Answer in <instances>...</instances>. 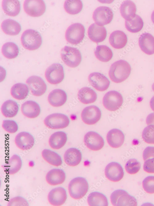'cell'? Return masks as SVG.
<instances>
[{
    "label": "cell",
    "mask_w": 154,
    "mask_h": 206,
    "mask_svg": "<svg viewBox=\"0 0 154 206\" xmlns=\"http://www.w3.org/2000/svg\"><path fill=\"white\" fill-rule=\"evenodd\" d=\"M130 64L124 60H120L113 63L109 72L111 79L116 83H120L126 80L131 72Z\"/></svg>",
    "instance_id": "1"
},
{
    "label": "cell",
    "mask_w": 154,
    "mask_h": 206,
    "mask_svg": "<svg viewBox=\"0 0 154 206\" xmlns=\"http://www.w3.org/2000/svg\"><path fill=\"white\" fill-rule=\"evenodd\" d=\"M88 188L87 180L82 177L74 178L70 182L68 186L70 196L76 200L83 197L87 192Z\"/></svg>",
    "instance_id": "2"
},
{
    "label": "cell",
    "mask_w": 154,
    "mask_h": 206,
    "mask_svg": "<svg viewBox=\"0 0 154 206\" xmlns=\"http://www.w3.org/2000/svg\"><path fill=\"white\" fill-rule=\"evenodd\" d=\"M21 40L23 47L29 50L39 48L42 42L40 33L35 30L29 29L24 31L22 35Z\"/></svg>",
    "instance_id": "3"
},
{
    "label": "cell",
    "mask_w": 154,
    "mask_h": 206,
    "mask_svg": "<svg viewBox=\"0 0 154 206\" xmlns=\"http://www.w3.org/2000/svg\"><path fill=\"white\" fill-rule=\"evenodd\" d=\"M61 56L62 60L68 66L75 68L81 62L82 56L77 48L67 46L62 48Z\"/></svg>",
    "instance_id": "4"
},
{
    "label": "cell",
    "mask_w": 154,
    "mask_h": 206,
    "mask_svg": "<svg viewBox=\"0 0 154 206\" xmlns=\"http://www.w3.org/2000/svg\"><path fill=\"white\" fill-rule=\"evenodd\" d=\"M111 201L115 206H136L137 203L136 198L122 189L115 191L111 194Z\"/></svg>",
    "instance_id": "5"
},
{
    "label": "cell",
    "mask_w": 154,
    "mask_h": 206,
    "mask_svg": "<svg viewBox=\"0 0 154 206\" xmlns=\"http://www.w3.org/2000/svg\"><path fill=\"white\" fill-rule=\"evenodd\" d=\"M85 29L81 23H75L71 25L67 29L65 38L67 41L73 44L81 42L85 36Z\"/></svg>",
    "instance_id": "6"
},
{
    "label": "cell",
    "mask_w": 154,
    "mask_h": 206,
    "mask_svg": "<svg viewBox=\"0 0 154 206\" xmlns=\"http://www.w3.org/2000/svg\"><path fill=\"white\" fill-rule=\"evenodd\" d=\"M44 123L49 128L62 129L68 126L70 123V120L65 114L55 113L47 116L44 120Z\"/></svg>",
    "instance_id": "7"
},
{
    "label": "cell",
    "mask_w": 154,
    "mask_h": 206,
    "mask_svg": "<svg viewBox=\"0 0 154 206\" xmlns=\"http://www.w3.org/2000/svg\"><path fill=\"white\" fill-rule=\"evenodd\" d=\"M123 101V98L120 93L116 91L111 90L107 93L104 96L103 103L107 109L114 111L119 109Z\"/></svg>",
    "instance_id": "8"
},
{
    "label": "cell",
    "mask_w": 154,
    "mask_h": 206,
    "mask_svg": "<svg viewBox=\"0 0 154 206\" xmlns=\"http://www.w3.org/2000/svg\"><path fill=\"white\" fill-rule=\"evenodd\" d=\"M45 76L50 84L55 85L60 83L64 77L63 66L58 63L53 64L46 69Z\"/></svg>",
    "instance_id": "9"
},
{
    "label": "cell",
    "mask_w": 154,
    "mask_h": 206,
    "mask_svg": "<svg viewBox=\"0 0 154 206\" xmlns=\"http://www.w3.org/2000/svg\"><path fill=\"white\" fill-rule=\"evenodd\" d=\"M23 8L25 12L33 17L42 15L46 9L45 4L43 0H26L24 2Z\"/></svg>",
    "instance_id": "10"
},
{
    "label": "cell",
    "mask_w": 154,
    "mask_h": 206,
    "mask_svg": "<svg viewBox=\"0 0 154 206\" xmlns=\"http://www.w3.org/2000/svg\"><path fill=\"white\" fill-rule=\"evenodd\" d=\"M113 14L111 9L106 6H100L94 11L93 18L95 23L102 26L110 23L112 20Z\"/></svg>",
    "instance_id": "11"
},
{
    "label": "cell",
    "mask_w": 154,
    "mask_h": 206,
    "mask_svg": "<svg viewBox=\"0 0 154 206\" xmlns=\"http://www.w3.org/2000/svg\"><path fill=\"white\" fill-rule=\"evenodd\" d=\"M26 82L31 93L34 96H39L46 91L47 85L43 79L37 76H32L28 78Z\"/></svg>",
    "instance_id": "12"
},
{
    "label": "cell",
    "mask_w": 154,
    "mask_h": 206,
    "mask_svg": "<svg viewBox=\"0 0 154 206\" xmlns=\"http://www.w3.org/2000/svg\"><path fill=\"white\" fill-rule=\"evenodd\" d=\"M101 116L99 108L95 105H91L85 108L81 114L83 121L88 125H93L97 123Z\"/></svg>",
    "instance_id": "13"
},
{
    "label": "cell",
    "mask_w": 154,
    "mask_h": 206,
    "mask_svg": "<svg viewBox=\"0 0 154 206\" xmlns=\"http://www.w3.org/2000/svg\"><path fill=\"white\" fill-rule=\"evenodd\" d=\"M84 142L88 148L93 151L100 150L104 144L102 137L99 134L94 131L89 132L85 135Z\"/></svg>",
    "instance_id": "14"
},
{
    "label": "cell",
    "mask_w": 154,
    "mask_h": 206,
    "mask_svg": "<svg viewBox=\"0 0 154 206\" xmlns=\"http://www.w3.org/2000/svg\"><path fill=\"white\" fill-rule=\"evenodd\" d=\"M105 174L108 180L113 182L120 180L124 174L122 166L118 163L115 162H110L106 166Z\"/></svg>",
    "instance_id": "15"
},
{
    "label": "cell",
    "mask_w": 154,
    "mask_h": 206,
    "mask_svg": "<svg viewBox=\"0 0 154 206\" xmlns=\"http://www.w3.org/2000/svg\"><path fill=\"white\" fill-rule=\"evenodd\" d=\"M88 81L91 85L96 90L104 91L109 87L110 82L103 74L99 72H93L88 76Z\"/></svg>",
    "instance_id": "16"
},
{
    "label": "cell",
    "mask_w": 154,
    "mask_h": 206,
    "mask_svg": "<svg viewBox=\"0 0 154 206\" xmlns=\"http://www.w3.org/2000/svg\"><path fill=\"white\" fill-rule=\"evenodd\" d=\"M67 195L66 190L62 187H59L51 190L48 195V200L50 204L55 206L62 205L65 202Z\"/></svg>",
    "instance_id": "17"
},
{
    "label": "cell",
    "mask_w": 154,
    "mask_h": 206,
    "mask_svg": "<svg viewBox=\"0 0 154 206\" xmlns=\"http://www.w3.org/2000/svg\"><path fill=\"white\" fill-rule=\"evenodd\" d=\"M14 141L16 145L23 150L30 149L34 144V137L26 132H22L18 133L15 138Z\"/></svg>",
    "instance_id": "18"
},
{
    "label": "cell",
    "mask_w": 154,
    "mask_h": 206,
    "mask_svg": "<svg viewBox=\"0 0 154 206\" xmlns=\"http://www.w3.org/2000/svg\"><path fill=\"white\" fill-rule=\"evenodd\" d=\"M107 35L106 29L95 23L91 24L88 30V35L91 40L94 42H101L105 39Z\"/></svg>",
    "instance_id": "19"
},
{
    "label": "cell",
    "mask_w": 154,
    "mask_h": 206,
    "mask_svg": "<svg viewBox=\"0 0 154 206\" xmlns=\"http://www.w3.org/2000/svg\"><path fill=\"white\" fill-rule=\"evenodd\" d=\"M139 45L145 53L151 55L154 54V37L148 33L142 34L139 39Z\"/></svg>",
    "instance_id": "20"
},
{
    "label": "cell",
    "mask_w": 154,
    "mask_h": 206,
    "mask_svg": "<svg viewBox=\"0 0 154 206\" xmlns=\"http://www.w3.org/2000/svg\"><path fill=\"white\" fill-rule=\"evenodd\" d=\"M65 179V173L60 169L55 168L47 172L46 176L47 183L52 186L62 184Z\"/></svg>",
    "instance_id": "21"
},
{
    "label": "cell",
    "mask_w": 154,
    "mask_h": 206,
    "mask_svg": "<svg viewBox=\"0 0 154 206\" xmlns=\"http://www.w3.org/2000/svg\"><path fill=\"white\" fill-rule=\"evenodd\" d=\"M125 139L124 134L120 129L114 128L107 133V139L110 146L113 148H118L123 144Z\"/></svg>",
    "instance_id": "22"
},
{
    "label": "cell",
    "mask_w": 154,
    "mask_h": 206,
    "mask_svg": "<svg viewBox=\"0 0 154 206\" xmlns=\"http://www.w3.org/2000/svg\"><path fill=\"white\" fill-rule=\"evenodd\" d=\"M21 111L25 116L30 118H34L38 117L41 112L40 107L36 102L27 101L23 103L21 107Z\"/></svg>",
    "instance_id": "23"
},
{
    "label": "cell",
    "mask_w": 154,
    "mask_h": 206,
    "mask_svg": "<svg viewBox=\"0 0 154 206\" xmlns=\"http://www.w3.org/2000/svg\"><path fill=\"white\" fill-rule=\"evenodd\" d=\"M67 95L63 90L56 89L52 91L48 97V101L50 104L54 107L63 106L66 102Z\"/></svg>",
    "instance_id": "24"
},
{
    "label": "cell",
    "mask_w": 154,
    "mask_h": 206,
    "mask_svg": "<svg viewBox=\"0 0 154 206\" xmlns=\"http://www.w3.org/2000/svg\"><path fill=\"white\" fill-rule=\"evenodd\" d=\"M82 158V153L79 150L71 148L67 149L64 155L65 162L68 166H74L80 162Z\"/></svg>",
    "instance_id": "25"
},
{
    "label": "cell",
    "mask_w": 154,
    "mask_h": 206,
    "mask_svg": "<svg viewBox=\"0 0 154 206\" xmlns=\"http://www.w3.org/2000/svg\"><path fill=\"white\" fill-rule=\"evenodd\" d=\"M128 41L126 34L123 31L117 30L112 32L110 35L109 41L114 48L121 49L126 44Z\"/></svg>",
    "instance_id": "26"
},
{
    "label": "cell",
    "mask_w": 154,
    "mask_h": 206,
    "mask_svg": "<svg viewBox=\"0 0 154 206\" xmlns=\"http://www.w3.org/2000/svg\"><path fill=\"white\" fill-rule=\"evenodd\" d=\"M67 140L66 133L63 131H58L52 134L49 140V144L53 149H59L66 144Z\"/></svg>",
    "instance_id": "27"
},
{
    "label": "cell",
    "mask_w": 154,
    "mask_h": 206,
    "mask_svg": "<svg viewBox=\"0 0 154 206\" xmlns=\"http://www.w3.org/2000/svg\"><path fill=\"white\" fill-rule=\"evenodd\" d=\"M2 7L4 12L11 16H15L19 13L21 6L18 0H4L2 2Z\"/></svg>",
    "instance_id": "28"
},
{
    "label": "cell",
    "mask_w": 154,
    "mask_h": 206,
    "mask_svg": "<svg viewBox=\"0 0 154 206\" xmlns=\"http://www.w3.org/2000/svg\"><path fill=\"white\" fill-rule=\"evenodd\" d=\"M78 97L81 103L88 104L93 103L96 100L97 95L95 91L91 88L85 87L79 90Z\"/></svg>",
    "instance_id": "29"
},
{
    "label": "cell",
    "mask_w": 154,
    "mask_h": 206,
    "mask_svg": "<svg viewBox=\"0 0 154 206\" xmlns=\"http://www.w3.org/2000/svg\"><path fill=\"white\" fill-rule=\"evenodd\" d=\"M1 27L6 34L11 36L18 34L21 29V26L18 22L10 19H6L3 21Z\"/></svg>",
    "instance_id": "30"
},
{
    "label": "cell",
    "mask_w": 154,
    "mask_h": 206,
    "mask_svg": "<svg viewBox=\"0 0 154 206\" xmlns=\"http://www.w3.org/2000/svg\"><path fill=\"white\" fill-rule=\"evenodd\" d=\"M22 166V161L18 155H13L4 166V171L8 174H14L18 172Z\"/></svg>",
    "instance_id": "31"
},
{
    "label": "cell",
    "mask_w": 154,
    "mask_h": 206,
    "mask_svg": "<svg viewBox=\"0 0 154 206\" xmlns=\"http://www.w3.org/2000/svg\"><path fill=\"white\" fill-rule=\"evenodd\" d=\"M120 11L122 16L126 20H128L135 17L136 15V7L132 1L126 0L121 4Z\"/></svg>",
    "instance_id": "32"
},
{
    "label": "cell",
    "mask_w": 154,
    "mask_h": 206,
    "mask_svg": "<svg viewBox=\"0 0 154 206\" xmlns=\"http://www.w3.org/2000/svg\"><path fill=\"white\" fill-rule=\"evenodd\" d=\"M17 103L12 100H8L2 106L1 111L3 115L6 117L12 118L16 116L18 111Z\"/></svg>",
    "instance_id": "33"
},
{
    "label": "cell",
    "mask_w": 154,
    "mask_h": 206,
    "mask_svg": "<svg viewBox=\"0 0 154 206\" xmlns=\"http://www.w3.org/2000/svg\"><path fill=\"white\" fill-rule=\"evenodd\" d=\"M10 93L14 99L21 100L25 99L29 93V89L27 85L21 83L14 85L11 87Z\"/></svg>",
    "instance_id": "34"
},
{
    "label": "cell",
    "mask_w": 154,
    "mask_h": 206,
    "mask_svg": "<svg viewBox=\"0 0 154 206\" xmlns=\"http://www.w3.org/2000/svg\"><path fill=\"white\" fill-rule=\"evenodd\" d=\"M87 200L89 205L91 206H107L108 204L106 197L98 192L91 193L87 197Z\"/></svg>",
    "instance_id": "35"
},
{
    "label": "cell",
    "mask_w": 154,
    "mask_h": 206,
    "mask_svg": "<svg viewBox=\"0 0 154 206\" xmlns=\"http://www.w3.org/2000/svg\"><path fill=\"white\" fill-rule=\"evenodd\" d=\"M42 156L45 161L52 166H58L62 163L61 156L57 153L50 149H43L42 152Z\"/></svg>",
    "instance_id": "36"
},
{
    "label": "cell",
    "mask_w": 154,
    "mask_h": 206,
    "mask_svg": "<svg viewBox=\"0 0 154 206\" xmlns=\"http://www.w3.org/2000/svg\"><path fill=\"white\" fill-rule=\"evenodd\" d=\"M95 54L99 60L103 62L110 61L113 55L111 50L105 45H98L95 51Z\"/></svg>",
    "instance_id": "37"
},
{
    "label": "cell",
    "mask_w": 154,
    "mask_h": 206,
    "mask_svg": "<svg viewBox=\"0 0 154 206\" xmlns=\"http://www.w3.org/2000/svg\"><path fill=\"white\" fill-rule=\"evenodd\" d=\"M144 25L143 20L139 15H136L133 18L125 20V26L129 32L132 33H136L140 31Z\"/></svg>",
    "instance_id": "38"
},
{
    "label": "cell",
    "mask_w": 154,
    "mask_h": 206,
    "mask_svg": "<svg viewBox=\"0 0 154 206\" xmlns=\"http://www.w3.org/2000/svg\"><path fill=\"white\" fill-rule=\"evenodd\" d=\"M2 52L3 55L7 58L12 59L18 56L19 50L18 46L15 43L8 42L2 46Z\"/></svg>",
    "instance_id": "39"
},
{
    "label": "cell",
    "mask_w": 154,
    "mask_h": 206,
    "mask_svg": "<svg viewBox=\"0 0 154 206\" xmlns=\"http://www.w3.org/2000/svg\"><path fill=\"white\" fill-rule=\"evenodd\" d=\"M83 5L81 0H66L64 7L66 11L71 15H75L79 13L82 10Z\"/></svg>",
    "instance_id": "40"
},
{
    "label": "cell",
    "mask_w": 154,
    "mask_h": 206,
    "mask_svg": "<svg viewBox=\"0 0 154 206\" xmlns=\"http://www.w3.org/2000/svg\"><path fill=\"white\" fill-rule=\"evenodd\" d=\"M140 163L134 158L129 160L125 165L126 171L130 174H134L137 173L140 170Z\"/></svg>",
    "instance_id": "41"
},
{
    "label": "cell",
    "mask_w": 154,
    "mask_h": 206,
    "mask_svg": "<svg viewBox=\"0 0 154 206\" xmlns=\"http://www.w3.org/2000/svg\"><path fill=\"white\" fill-rule=\"evenodd\" d=\"M142 137L146 143L154 144V125H148L144 129Z\"/></svg>",
    "instance_id": "42"
},
{
    "label": "cell",
    "mask_w": 154,
    "mask_h": 206,
    "mask_svg": "<svg viewBox=\"0 0 154 206\" xmlns=\"http://www.w3.org/2000/svg\"><path fill=\"white\" fill-rule=\"evenodd\" d=\"M144 190L149 194L154 193V176H149L145 178L142 182Z\"/></svg>",
    "instance_id": "43"
},
{
    "label": "cell",
    "mask_w": 154,
    "mask_h": 206,
    "mask_svg": "<svg viewBox=\"0 0 154 206\" xmlns=\"http://www.w3.org/2000/svg\"><path fill=\"white\" fill-rule=\"evenodd\" d=\"M2 126L4 130L10 133L16 132L18 129V126L16 122L12 120H3Z\"/></svg>",
    "instance_id": "44"
},
{
    "label": "cell",
    "mask_w": 154,
    "mask_h": 206,
    "mask_svg": "<svg viewBox=\"0 0 154 206\" xmlns=\"http://www.w3.org/2000/svg\"><path fill=\"white\" fill-rule=\"evenodd\" d=\"M7 206H29L27 201L24 198L20 196L13 198L10 200Z\"/></svg>",
    "instance_id": "45"
},
{
    "label": "cell",
    "mask_w": 154,
    "mask_h": 206,
    "mask_svg": "<svg viewBox=\"0 0 154 206\" xmlns=\"http://www.w3.org/2000/svg\"><path fill=\"white\" fill-rule=\"evenodd\" d=\"M143 168L144 170L147 173H154V158L145 161Z\"/></svg>",
    "instance_id": "46"
},
{
    "label": "cell",
    "mask_w": 154,
    "mask_h": 206,
    "mask_svg": "<svg viewBox=\"0 0 154 206\" xmlns=\"http://www.w3.org/2000/svg\"><path fill=\"white\" fill-rule=\"evenodd\" d=\"M143 156L144 161L154 158V147L148 146L146 148L144 151Z\"/></svg>",
    "instance_id": "47"
},
{
    "label": "cell",
    "mask_w": 154,
    "mask_h": 206,
    "mask_svg": "<svg viewBox=\"0 0 154 206\" xmlns=\"http://www.w3.org/2000/svg\"><path fill=\"white\" fill-rule=\"evenodd\" d=\"M146 122L148 125H154V113H151L147 116Z\"/></svg>",
    "instance_id": "48"
},
{
    "label": "cell",
    "mask_w": 154,
    "mask_h": 206,
    "mask_svg": "<svg viewBox=\"0 0 154 206\" xmlns=\"http://www.w3.org/2000/svg\"><path fill=\"white\" fill-rule=\"evenodd\" d=\"M150 105L151 108L154 111V96L151 98L150 102Z\"/></svg>",
    "instance_id": "49"
},
{
    "label": "cell",
    "mask_w": 154,
    "mask_h": 206,
    "mask_svg": "<svg viewBox=\"0 0 154 206\" xmlns=\"http://www.w3.org/2000/svg\"><path fill=\"white\" fill-rule=\"evenodd\" d=\"M151 19L153 23H154V11L152 12L151 15Z\"/></svg>",
    "instance_id": "50"
},
{
    "label": "cell",
    "mask_w": 154,
    "mask_h": 206,
    "mask_svg": "<svg viewBox=\"0 0 154 206\" xmlns=\"http://www.w3.org/2000/svg\"><path fill=\"white\" fill-rule=\"evenodd\" d=\"M152 89L154 92V83L153 84L152 86Z\"/></svg>",
    "instance_id": "51"
}]
</instances>
